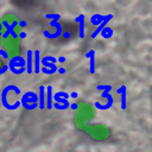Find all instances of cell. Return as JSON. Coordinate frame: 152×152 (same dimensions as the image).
Here are the masks:
<instances>
[{
  "label": "cell",
  "mask_w": 152,
  "mask_h": 152,
  "mask_svg": "<svg viewBox=\"0 0 152 152\" xmlns=\"http://www.w3.org/2000/svg\"><path fill=\"white\" fill-rule=\"evenodd\" d=\"M21 106L27 110H33L39 107V97L34 91H26L21 99Z\"/></svg>",
  "instance_id": "cell-1"
},
{
  "label": "cell",
  "mask_w": 152,
  "mask_h": 152,
  "mask_svg": "<svg viewBox=\"0 0 152 152\" xmlns=\"http://www.w3.org/2000/svg\"><path fill=\"white\" fill-rule=\"evenodd\" d=\"M75 23L78 24V36H80V38H83L84 37V15L80 14L78 17H76Z\"/></svg>",
  "instance_id": "cell-7"
},
{
  "label": "cell",
  "mask_w": 152,
  "mask_h": 152,
  "mask_svg": "<svg viewBox=\"0 0 152 152\" xmlns=\"http://www.w3.org/2000/svg\"><path fill=\"white\" fill-rule=\"evenodd\" d=\"M8 69L15 75H21L26 71V59H24L21 56L12 57L8 61Z\"/></svg>",
  "instance_id": "cell-2"
},
{
  "label": "cell",
  "mask_w": 152,
  "mask_h": 152,
  "mask_svg": "<svg viewBox=\"0 0 152 152\" xmlns=\"http://www.w3.org/2000/svg\"><path fill=\"white\" fill-rule=\"evenodd\" d=\"M50 26H53V27L56 28V32H55V33H50L49 31L44 30V31H43V34H44L46 38L56 39V38H58V37H61V36H62L63 27H62V24H61L59 21H57V20H51V21H50Z\"/></svg>",
  "instance_id": "cell-3"
},
{
  "label": "cell",
  "mask_w": 152,
  "mask_h": 152,
  "mask_svg": "<svg viewBox=\"0 0 152 152\" xmlns=\"http://www.w3.org/2000/svg\"><path fill=\"white\" fill-rule=\"evenodd\" d=\"M33 50L28 49L26 51V72L31 75L33 72Z\"/></svg>",
  "instance_id": "cell-4"
},
{
  "label": "cell",
  "mask_w": 152,
  "mask_h": 152,
  "mask_svg": "<svg viewBox=\"0 0 152 152\" xmlns=\"http://www.w3.org/2000/svg\"><path fill=\"white\" fill-rule=\"evenodd\" d=\"M53 107L56 108V109H58V110H64V109H66V108H69L68 106H63V104H59V103H53Z\"/></svg>",
  "instance_id": "cell-13"
},
{
  "label": "cell",
  "mask_w": 152,
  "mask_h": 152,
  "mask_svg": "<svg viewBox=\"0 0 152 152\" xmlns=\"http://www.w3.org/2000/svg\"><path fill=\"white\" fill-rule=\"evenodd\" d=\"M56 94H57L58 96H62V97H64V99H66V100H68V97L70 96V95H69L68 93H65V91H57Z\"/></svg>",
  "instance_id": "cell-15"
},
{
  "label": "cell",
  "mask_w": 152,
  "mask_h": 152,
  "mask_svg": "<svg viewBox=\"0 0 152 152\" xmlns=\"http://www.w3.org/2000/svg\"><path fill=\"white\" fill-rule=\"evenodd\" d=\"M97 18H99L97 15H96V17L94 15V17L91 18V23H93V24H99V19H97Z\"/></svg>",
  "instance_id": "cell-16"
},
{
  "label": "cell",
  "mask_w": 152,
  "mask_h": 152,
  "mask_svg": "<svg viewBox=\"0 0 152 152\" xmlns=\"http://www.w3.org/2000/svg\"><path fill=\"white\" fill-rule=\"evenodd\" d=\"M57 72H58V74H64V72H65V69H64V68H59Z\"/></svg>",
  "instance_id": "cell-21"
},
{
  "label": "cell",
  "mask_w": 152,
  "mask_h": 152,
  "mask_svg": "<svg viewBox=\"0 0 152 152\" xmlns=\"http://www.w3.org/2000/svg\"><path fill=\"white\" fill-rule=\"evenodd\" d=\"M40 63H42L40 52H39V50H34V52H33V72L34 74H39L42 71Z\"/></svg>",
  "instance_id": "cell-5"
},
{
  "label": "cell",
  "mask_w": 152,
  "mask_h": 152,
  "mask_svg": "<svg viewBox=\"0 0 152 152\" xmlns=\"http://www.w3.org/2000/svg\"><path fill=\"white\" fill-rule=\"evenodd\" d=\"M63 37L69 38V37H70V33H69V32H64V33H63Z\"/></svg>",
  "instance_id": "cell-22"
},
{
  "label": "cell",
  "mask_w": 152,
  "mask_h": 152,
  "mask_svg": "<svg viewBox=\"0 0 152 152\" xmlns=\"http://www.w3.org/2000/svg\"><path fill=\"white\" fill-rule=\"evenodd\" d=\"M70 96H71V97H74V99H76V97H77V93H75V91H74V93H71V94H70Z\"/></svg>",
  "instance_id": "cell-23"
},
{
  "label": "cell",
  "mask_w": 152,
  "mask_h": 152,
  "mask_svg": "<svg viewBox=\"0 0 152 152\" xmlns=\"http://www.w3.org/2000/svg\"><path fill=\"white\" fill-rule=\"evenodd\" d=\"M70 108L75 110V109H77V104L76 103H70Z\"/></svg>",
  "instance_id": "cell-19"
},
{
  "label": "cell",
  "mask_w": 152,
  "mask_h": 152,
  "mask_svg": "<svg viewBox=\"0 0 152 152\" xmlns=\"http://www.w3.org/2000/svg\"><path fill=\"white\" fill-rule=\"evenodd\" d=\"M39 109H44L46 107V88L44 86H39Z\"/></svg>",
  "instance_id": "cell-6"
},
{
  "label": "cell",
  "mask_w": 152,
  "mask_h": 152,
  "mask_svg": "<svg viewBox=\"0 0 152 152\" xmlns=\"http://www.w3.org/2000/svg\"><path fill=\"white\" fill-rule=\"evenodd\" d=\"M58 62H61V63H64V62H65V57H63V56H61V57L58 58Z\"/></svg>",
  "instance_id": "cell-20"
},
{
  "label": "cell",
  "mask_w": 152,
  "mask_h": 152,
  "mask_svg": "<svg viewBox=\"0 0 152 152\" xmlns=\"http://www.w3.org/2000/svg\"><path fill=\"white\" fill-rule=\"evenodd\" d=\"M45 61H48V62H51V63H55L56 64V62H57V58L56 57H52V56H45V57H43Z\"/></svg>",
  "instance_id": "cell-14"
},
{
  "label": "cell",
  "mask_w": 152,
  "mask_h": 152,
  "mask_svg": "<svg viewBox=\"0 0 152 152\" xmlns=\"http://www.w3.org/2000/svg\"><path fill=\"white\" fill-rule=\"evenodd\" d=\"M26 37V33L24 32V31H21L20 33H19V38H25Z\"/></svg>",
  "instance_id": "cell-18"
},
{
  "label": "cell",
  "mask_w": 152,
  "mask_h": 152,
  "mask_svg": "<svg viewBox=\"0 0 152 152\" xmlns=\"http://www.w3.org/2000/svg\"><path fill=\"white\" fill-rule=\"evenodd\" d=\"M45 18H46V19H51V20H57V21H58V19L61 18V14H56V13H55V14H49V13H48V14H45Z\"/></svg>",
  "instance_id": "cell-11"
},
{
  "label": "cell",
  "mask_w": 152,
  "mask_h": 152,
  "mask_svg": "<svg viewBox=\"0 0 152 152\" xmlns=\"http://www.w3.org/2000/svg\"><path fill=\"white\" fill-rule=\"evenodd\" d=\"M53 100H55V102H56V103H59V104H63V106H68V107H70L69 101H68L66 99L62 97V96H58L57 94H55V95H53Z\"/></svg>",
  "instance_id": "cell-9"
},
{
  "label": "cell",
  "mask_w": 152,
  "mask_h": 152,
  "mask_svg": "<svg viewBox=\"0 0 152 152\" xmlns=\"http://www.w3.org/2000/svg\"><path fill=\"white\" fill-rule=\"evenodd\" d=\"M4 26H2V23L0 21V37H2V32H1V28H2Z\"/></svg>",
  "instance_id": "cell-24"
},
{
  "label": "cell",
  "mask_w": 152,
  "mask_h": 152,
  "mask_svg": "<svg viewBox=\"0 0 152 152\" xmlns=\"http://www.w3.org/2000/svg\"><path fill=\"white\" fill-rule=\"evenodd\" d=\"M56 71H58V70L48 69V68H45V66H42V72H44V74H49V75H51V74H55Z\"/></svg>",
  "instance_id": "cell-12"
},
{
  "label": "cell",
  "mask_w": 152,
  "mask_h": 152,
  "mask_svg": "<svg viewBox=\"0 0 152 152\" xmlns=\"http://www.w3.org/2000/svg\"><path fill=\"white\" fill-rule=\"evenodd\" d=\"M52 100H53L52 87H51V86H48V87H46V107H48L49 110L52 109V107H53V102H52Z\"/></svg>",
  "instance_id": "cell-8"
},
{
  "label": "cell",
  "mask_w": 152,
  "mask_h": 152,
  "mask_svg": "<svg viewBox=\"0 0 152 152\" xmlns=\"http://www.w3.org/2000/svg\"><path fill=\"white\" fill-rule=\"evenodd\" d=\"M86 56H87V57H90V71L94 72V51H93V50L89 51Z\"/></svg>",
  "instance_id": "cell-10"
},
{
  "label": "cell",
  "mask_w": 152,
  "mask_h": 152,
  "mask_svg": "<svg viewBox=\"0 0 152 152\" xmlns=\"http://www.w3.org/2000/svg\"><path fill=\"white\" fill-rule=\"evenodd\" d=\"M26 26V21L25 20H19V27H25Z\"/></svg>",
  "instance_id": "cell-17"
}]
</instances>
